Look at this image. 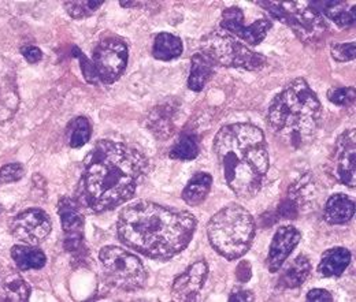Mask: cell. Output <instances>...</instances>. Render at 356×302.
Segmentation results:
<instances>
[{
  "label": "cell",
  "instance_id": "4dcf8cb0",
  "mask_svg": "<svg viewBox=\"0 0 356 302\" xmlns=\"http://www.w3.org/2000/svg\"><path fill=\"white\" fill-rule=\"evenodd\" d=\"M73 55L79 59L80 67H81V70H83V74H84L87 83L93 84V85L99 84L100 80H99V76H97V73H96V69H95L92 60H89L88 58L81 52V49H80V48H76V47L73 48Z\"/></svg>",
  "mask_w": 356,
  "mask_h": 302
},
{
  "label": "cell",
  "instance_id": "5b68a950",
  "mask_svg": "<svg viewBox=\"0 0 356 302\" xmlns=\"http://www.w3.org/2000/svg\"><path fill=\"white\" fill-rule=\"evenodd\" d=\"M252 215L238 204H229L207 223V237L214 251L226 260L243 258L255 238Z\"/></svg>",
  "mask_w": 356,
  "mask_h": 302
},
{
  "label": "cell",
  "instance_id": "74e56055",
  "mask_svg": "<svg viewBox=\"0 0 356 302\" xmlns=\"http://www.w3.org/2000/svg\"><path fill=\"white\" fill-rule=\"evenodd\" d=\"M122 7H134V6H137L138 3L137 1H121L120 3Z\"/></svg>",
  "mask_w": 356,
  "mask_h": 302
},
{
  "label": "cell",
  "instance_id": "e575fe53",
  "mask_svg": "<svg viewBox=\"0 0 356 302\" xmlns=\"http://www.w3.org/2000/svg\"><path fill=\"white\" fill-rule=\"evenodd\" d=\"M236 278H237V280L241 282V283L250 282V279L252 278V267H251L250 261L241 260V261L238 262V265L236 267Z\"/></svg>",
  "mask_w": 356,
  "mask_h": 302
},
{
  "label": "cell",
  "instance_id": "7a4b0ae2",
  "mask_svg": "<svg viewBox=\"0 0 356 302\" xmlns=\"http://www.w3.org/2000/svg\"><path fill=\"white\" fill-rule=\"evenodd\" d=\"M196 226V217L188 211L137 201L122 210L117 231L121 242L132 251L148 259L166 261L188 248Z\"/></svg>",
  "mask_w": 356,
  "mask_h": 302
},
{
  "label": "cell",
  "instance_id": "d6a6232c",
  "mask_svg": "<svg viewBox=\"0 0 356 302\" xmlns=\"http://www.w3.org/2000/svg\"><path fill=\"white\" fill-rule=\"evenodd\" d=\"M25 175V167L21 163H10L0 169V182L11 183L22 179Z\"/></svg>",
  "mask_w": 356,
  "mask_h": 302
},
{
  "label": "cell",
  "instance_id": "ac0fdd59",
  "mask_svg": "<svg viewBox=\"0 0 356 302\" xmlns=\"http://www.w3.org/2000/svg\"><path fill=\"white\" fill-rule=\"evenodd\" d=\"M310 8L323 19L327 18L340 28H353L355 25V4L351 7L347 1H310Z\"/></svg>",
  "mask_w": 356,
  "mask_h": 302
},
{
  "label": "cell",
  "instance_id": "5bb4252c",
  "mask_svg": "<svg viewBox=\"0 0 356 302\" xmlns=\"http://www.w3.org/2000/svg\"><path fill=\"white\" fill-rule=\"evenodd\" d=\"M302 240L300 231L293 226H282L280 227L270 244L266 265L270 272H277L282 268L285 261L291 256V253L296 249Z\"/></svg>",
  "mask_w": 356,
  "mask_h": 302
},
{
  "label": "cell",
  "instance_id": "484cf974",
  "mask_svg": "<svg viewBox=\"0 0 356 302\" xmlns=\"http://www.w3.org/2000/svg\"><path fill=\"white\" fill-rule=\"evenodd\" d=\"M182 51H184V45L178 36L168 32H162L155 36L154 45H152V55L155 59L169 62L181 56Z\"/></svg>",
  "mask_w": 356,
  "mask_h": 302
},
{
  "label": "cell",
  "instance_id": "9a60e30c",
  "mask_svg": "<svg viewBox=\"0 0 356 302\" xmlns=\"http://www.w3.org/2000/svg\"><path fill=\"white\" fill-rule=\"evenodd\" d=\"M19 107V93L13 63L0 59V125L10 122Z\"/></svg>",
  "mask_w": 356,
  "mask_h": 302
},
{
  "label": "cell",
  "instance_id": "7402d4cb",
  "mask_svg": "<svg viewBox=\"0 0 356 302\" xmlns=\"http://www.w3.org/2000/svg\"><path fill=\"white\" fill-rule=\"evenodd\" d=\"M312 272V261L300 255L293 260L291 264L285 267L278 279V286L282 289H296L300 287L310 276Z\"/></svg>",
  "mask_w": 356,
  "mask_h": 302
},
{
  "label": "cell",
  "instance_id": "3957f363",
  "mask_svg": "<svg viewBox=\"0 0 356 302\" xmlns=\"http://www.w3.org/2000/svg\"><path fill=\"white\" fill-rule=\"evenodd\" d=\"M214 152L227 186L244 200L255 197L268 171L265 133L252 124H232L214 138Z\"/></svg>",
  "mask_w": 356,
  "mask_h": 302
},
{
  "label": "cell",
  "instance_id": "8d00e7d4",
  "mask_svg": "<svg viewBox=\"0 0 356 302\" xmlns=\"http://www.w3.org/2000/svg\"><path fill=\"white\" fill-rule=\"evenodd\" d=\"M254 300H255L254 293L251 290H245V289H236L229 296V301L232 302H247L254 301Z\"/></svg>",
  "mask_w": 356,
  "mask_h": 302
},
{
  "label": "cell",
  "instance_id": "1f68e13d",
  "mask_svg": "<svg viewBox=\"0 0 356 302\" xmlns=\"http://www.w3.org/2000/svg\"><path fill=\"white\" fill-rule=\"evenodd\" d=\"M332 56L336 62H340V63L354 60L356 56L355 43L333 44Z\"/></svg>",
  "mask_w": 356,
  "mask_h": 302
},
{
  "label": "cell",
  "instance_id": "d4e9b609",
  "mask_svg": "<svg viewBox=\"0 0 356 302\" xmlns=\"http://www.w3.org/2000/svg\"><path fill=\"white\" fill-rule=\"evenodd\" d=\"M175 108L169 106L156 107L148 117V129L158 138H169L175 133Z\"/></svg>",
  "mask_w": 356,
  "mask_h": 302
},
{
  "label": "cell",
  "instance_id": "4fadbf2b",
  "mask_svg": "<svg viewBox=\"0 0 356 302\" xmlns=\"http://www.w3.org/2000/svg\"><path fill=\"white\" fill-rule=\"evenodd\" d=\"M209 276V264L197 260L188 267L173 282L172 294L177 301H195Z\"/></svg>",
  "mask_w": 356,
  "mask_h": 302
},
{
  "label": "cell",
  "instance_id": "e0dca14e",
  "mask_svg": "<svg viewBox=\"0 0 356 302\" xmlns=\"http://www.w3.org/2000/svg\"><path fill=\"white\" fill-rule=\"evenodd\" d=\"M31 299V286L13 268H0V302H26Z\"/></svg>",
  "mask_w": 356,
  "mask_h": 302
},
{
  "label": "cell",
  "instance_id": "603a6c76",
  "mask_svg": "<svg viewBox=\"0 0 356 302\" xmlns=\"http://www.w3.org/2000/svg\"><path fill=\"white\" fill-rule=\"evenodd\" d=\"M213 186V176L209 173L195 174L182 190V200L189 207H199L206 201Z\"/></svg>",
  "mask_w": 356,
  "mask_h": 302
},
{
  "label": "cell",
  "instance_id": "277c9868",
  "mask_svg": "<svg viewBox=\"0 0 356 302\" xmlns=\"http://www.w3.org/2000/svg\"><path fill=\"white\" fill-rule=\"evenodd\" d=\"M322 121V104L309 83L296 78L270 103L267 125L293 149L309 145Z\"/></svg>",
  "mask_w": 356,
  "mask_h": 302
},
{
  "label": "cell",
  "instance_id": "44dd1931",
  "mask_svg": "<svg viewBox=\"0 0 356 302\" xmlns=\"http://www.w3.org/2000/svg\"><path fill=\"white\" fill-rule=\"evenodd\" d=\"M351 252L346 248H332L326 251L318 264L319 275L325 278H337L344 274V271L351 264Z\"/></svg>",
  "mask_w": 356,
  "mask_h": 302
},
{
  "label": "cell",
  "instance_id": "6da1fadb",
  "mask_svg": "<svg viewBox=\"0 0 356 302\" xmlns=\"http://www.w3.org/2000/svg\"><path fill=\"white\" fill-rule=\"evenodd\" d=\"M149 169L147 156L129 144L103 140L84 160L77 203L102 214L129 201Z\"/></svg>",
  "mask_w": 356,
  "mask_h": 302
},
{
  "label": "cell",
  "instance_id": "8fae6325",
  "mask_svg": "<svg viewBox=\"0 0 356 302\" xmlns=\"http://www.w3.org/2000/svg\"><path fill=\"white\" fill-rule=\"evenodd\" d=\"M10 228L13 235L25 245L38 246L49 235L52 223L43 210L29 208L13 219Z\"/></svg>",
  "mask_w": 356,
  "mask_h": 302
},
{
  "label": "cell",
  "instance_id": "8992f818",
  "mask_svg": "<svg viewBox=\"0 0 356 302\" xmlns=\"http://www.w3.org/2000/svg\"><path fill=\"white\" fill-rule=\"evenodd\" d=\"M271 18L289 26L305 44L321 43L327 35L325 19L312 8L300 7L296 1H258Z\"/></svg>",
  "mask_w": 356,
  "mask_h": 302
},
{
  "label": "cell",
  "instance_id": "f1b7e54d",
  "mask_svg": "<svg viewBox=\"0 0 356 302\" xmlns=\"http://www.w3.org/2000/svg\"><path fill=\"white\" fill-rule=\"evenodd\" d=\"M103 1H66L65 7L69 15L74 19H83L90 17L93 12H96Z\"/></svg>",
  "mask_w": 356,
  "mask_h": 302
},
{
  "label": "cell",
  "instance_id": "30bf717a",
  "mask_svg": "<svg viewBox=\"0 0 356 302\" xmlns=\"http://www.w3.org/2000/svg\"><path fill=\"white\" fill-rule=\"evenodd\" d=\"M244 12L238 7H229L223 10L220 21V29L233 36L234 39L248 45H259L266 39L273 24L267 18H259L251 25H245Z\"/></svg>",
  "mask_w": 356,
  "mask_h": 302
},
{
  "label": "cell",
  "instance_id": "ffe728a7",
  "mask_svg": "<svg viewBox=\"0 0 356 302\" xmlns=\"http://www.w3.org/2000/svg\"><path fill=\"white\" fill-rule=\"evenodd\" d=\"M355 201L344 193L330 196L323 208V219L332 224L348 223L355 216Z\"/></svg>",
  "mask_w": 356,
  "mask_h": 302
},
{
  "label": "cell",
  "instance_id": "d6986e66",
  "mask_svg": "<svg viewBox=\"0 0 356 302\" xmlns=\"http://www.w3.org/2000/svg\"><path fill=\"white\" fill-rule=\"evenodd\" d=\"M217 63L213 56L202 49L192 56L191 60V72L188 77V87L193 92H200L207 85V83L214 76Z\"/></svg>",
  "mask_w": 356,
  "mask_h": 302
},
{
  "label": "cell",
  "instance_id": "7c38bea8",
  "mask_svg": "<svg viewBox=\"0 0 356 302\" xmlns=\"http://www.w3.org/2000/svg\"><path fill=\"white\" fill-rule=\"evenodd\" d=\"M355 129L346 130L336 141L332 155V170L337 181L353 189L355 187Z\"/></svg>",
  "mask_w": 356,
  "mask_h": 302
},
{
  "label": "cell",
  "instance_id": "4316f807",
  "mask_svg": "<svg viewBox=\"0 0 356 302\" xmlns=\"http://www.w3.org/2000/svg\"><path fill=\"white\" fill-rule=\"evenodd\" d=\"M92 135V125L88 118L77 117L74 118L66 128V137L67 142L72 148H81L84 146Z\"/></svg>",
  "mask_w": 356,
  "mask_h": 302
},
{
  "label": "cell",
  "instance_id": "83f0119b",
  "mask_svg": "<svg viewBox=\"0 0 356 302\" xmlns=\"http://www.w3.org/2000/svg\"><path fill=\"white\" fill-rule=\"evenodd\" d=\"M170 158L179 162H189L199 155L197 138L192 134H184L170 149Z\"/></svg>",
  "mask_w": 356,
  "mask_h": 302
},
{
  "label": "cell",
  "instance_id": "9c48e42d",
  "mask_svg": "<svg viewBox=\"0 0 356 302\" xmlns=\"http://www.w3.org/2000/svg\"><path fill=\"white\" fill-rule=\"evenodd\" d=\"M129 60L128 45L118 37H107L93 49L92 63L100 83L114 84L125 73Z\"/></svg>",
  "mask_w": 356,
  "mask_h": 302
},
{
  "label": "cell",
  "instance_id": "f546056e",
  "mask_svg": "<svg viewBox=\"0 0 356 302\" xmlns=\"http://www.w3.org/2000/svg\"><path fill=\"white\" fill-rule=\"evenodd\" d=\"M327 99L337 107H350L355 103V87H333L327 92Z\"/></svg>",
  "mask_w": 356,
  "mask_h": 302
},
{
  "label": "cell",
  "instance_id": "f35d334b",
  "mask_svg": "<svg viewBox=\"0 0 356 302\" xmlns=\"http://www.w3.org/2000/svg\"><path fill=\"white\" fill-rule=\"evenodd\" d=\"M3 214V207H1V204H0V216Z\"/></svg>",
  "mask_w": 356,
  "mask_h": 302
},
{
  "label": "cell",
  "instance_id": "52a82bcc",
  "mask_svg": "<svg viewBox=\"0 0 356 302\" xmlns=\"http://www.w3.org/2000/svg\"><path fill=\"white\" fill-rule=\"evenodd\" d=\"M99 260L108 280L121 290L136 292L145 286L147 272L136 255L120 248L104 246L99 252Z\"/></svg>",
  "mask_w": 356,
  "mask_h": 302
},
{
  "label": "cell",
  "instance_id": "d590c367",
  "mask_svg": "<svg viewBox=\"0 0 356 302\" xmlns=\"http://www.w3.org/2000/svg\"><path fill=\"white\" fill-rule=\"evenodd\" d=\"M306 300L310 302H330L333 301V297H332V294L327 290L312 289V290L307 293Z\"/></svg>",
  "mask_w": 356,
  "mask_h": 302
},
{
  "label": "cell",
  "instance_id": "836d02e7",
  "mask_svg": "<svg viewBox=\"0 0 356 302\" xmlns=\"http://www.w3.org/2000/svg\"><path fill=\"white\" fill-rule=\"evenodd\" d=\"M21 53L24 55V58L26 59V62L36 65L43 59V52L40 48L35 47V45H25L21 48Z\"/></svg>",
  "mask_w": 356,
  "mask_h": 302
},
{
  "label": "cell",
  "instance_id": "2e32d148",
  "mask_svg": "<svg viewBox=\"0 0 356 302\" xmlns=\"http://www.w3.org/2000/svg\"><path fill=\"white\" fill-rule=\"evenodd\" d=\"M58 214L60 217L62 228L66 234L65 240H81L84 238V215L81 212V205L70 199L62 197L58 204Z\"/></svg>",
  "mask_w": 356,
  "mask_h": 302
},
{
  "label": "cell",
  "instance_id": "ba28073f",
  "mask_svg": "<svg viewBox=\"0 0 356 302\" xmlns=\"http://www.w3.org/2000/svg\"><path fill=\"white\" fill-rule=\"evenodd\" d=\"M203 49L213 56L217 66L221 65L223 67L258 72L267 65L266 56L252 51L248 45L222 31L210 36L209 43L203 47Z\"/></svg>",
  "mask_w": 356,
  "mask_h": 302
},
{
  "label": "cell",
  "instance_id": "cb8c5ba5",
  "mask_svg": "<svg viewBox=\"0 0 356 302\" xmlns=\"http://www.w3.org/2000/svg\"><path fill=\"white\" fill-rule=\"evenodd\" d=\"M10 253L19 271L42 269L47 262L44 252L31 245H15L11 248Z\"/></svg>",
  "mask_w": 356,
  "mask_h": 302
}]
</instances>
